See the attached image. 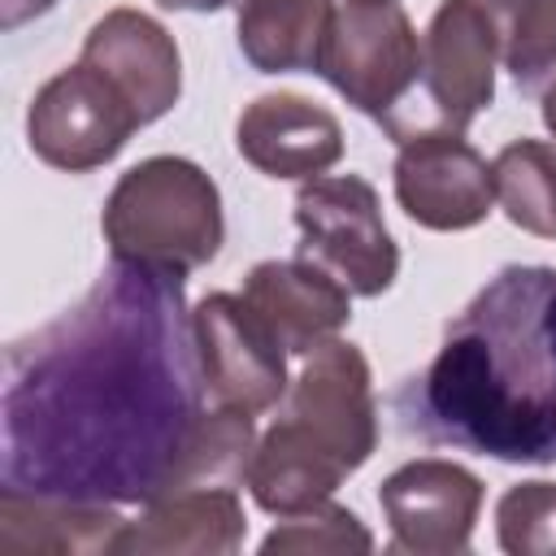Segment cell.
Segmentation results:
<instances>
[{
    "label": "cell",
    "instance_id": "cell-20",
    "mask_svg": "<svg viewBox=\"0 0 556 556\" xmlns=\"http://www.w3.org/2000/svg\"><path fill=\"white\" fill-rule=\"evenodd\" d=\"M482 9L517 91H543L556 78V0H482Z\"/></svg>",
    "mask_w": 556,
    "mask_h": 556
},
{
    "label": "cell",
    "instance_id": "cell-24",
    "mask_svg": "<svg viewBox=\"0 0 556 556\" xmlns=\"http://www.w3.org/2000/svg\"><path fill=\"white\" fill-rule=\"evenodd\" d=\"M165 9H182V13H217L226 4H239V0H156Z\"/></svg>",
    "mask_w": 556,
    "mask_h": 556
},
{
    "label": "cell",
    "instance_id": "cell-13",
    "mask_svg": "<svg viewBox=\"0 0 556 556\" xmlns=\"http://www.w3.org/2000/svg\"><path fill=\"white\" fill-rule=\"evenodd\" d=\"M235 148L269 178L308 182L343 156V126L326 104L300 91H269L243 104L235 122Z\"/></svg>",
    "mask_w": 556,
    "mask_h": 556
},
{
    "label": "cell",
    "instance_id": "cell-5",
    "mask_svg": "<svg viewBox=\"0 0 556 556\" xmlns=\"http://www.w3.org/2000/svg\"><path fill=\"white\" fill-rule=\"evenodd\" d=\"M417 65H421V39L400 0L334 4L317 74L356 113L374 117L378 126L391 122L417 87Z\"/></svg>",
    "mask_w": 556,
    "mask_h": 556
},
{
    "label": "cell",
    "instance_id": "cell-3",
    "mask_svg": "<svg viewBox=\"0 0 556 556\" xmlns=\"http://www.w3.org/2000/svg\"><path fill=\"white\" fill-rule=\"evenodd\" d=\"M100 230L113 261L152 265L187 278L222 248V191L187 156H148L113 182Z\"/></svg>",
    "mask_w": 556,
    "mask_h": 556
},
{
    "label": "cell",
    "instance_id": "cell-18",
    "mask_svg": "<svg viewBox=\"0 0 556 556\" xmlns=\"http://www.w3.org/2000/svg\"><path fill=\"white\" fill-rule=\"evenodd\" d=\"M334 0H239L235 39L261 74H317Z\"/></svg>",
    "mask_w": 556,
    "mask_h": 556
},
{
    "label": "cell",
    "instance_id": "cell-17",
    "mask_svg": "<svg viewBox=\"0 0 556 556\" xmlns=\"http://www.w3.org/2000/svg\"><path fill=\"white\" fill-rule=\"evenodd\" d=\"M126 517L113 504H74V500H43L0 486V552L4 556H87L113 552Z\"/></svg>",
    "mask_w": 556,
    "mask_h": 556
},
{
    "label": "cell",
    "instance_id": "cell-19",
    "mask_svg": "<svg viewBox=\"0 0 556 556\" xmlns=\"http://www.w3.org/2000/svg\"><path fill=\"white\" fill-rule=\"evenodd\" d=\"M491 174L504 217L534 239H556V143L513 139L495 152Z\"/></svg>",
    "mask_w": 556,
    "mask_h": 556
},
{
    "label": "cell",
    "instance_id": "cell-9",
    "mask_svg": "<svg viewBox=\"0 0 556 556\" xmlns=\"http://www.w3.org/2000/svg\"><path fill=\"white\" fill-rule=\"evenodd\" d=\"M287 417L356 473L378 447V404L365 352L348 339H326L304 352V365L287 387Z\"/></svg>",
    "mask_w": 556,
    "mask_h": 556
},
{
    "label": "cell",
    "instance_id": "cell-2",
    "mask_svg": "<svg viewBox=\"0 0 556 556\" xmlns=\"http://www.w3.org/2000/svg\"><path fill=\"white\" fill-rule=\"evenodd\" d=\"M395 408L430 443L556 465V269L504 265L486 278Z\"/></svg>",
    "mask_w": 556,
    "mask_h": 556
},
{
    "label": "cell",
    "instance_id": "cell-11",
    "mask_svg": "<svg viewBox=\"0 0 556 556\" xmlns=\"http://www.w3.org/2000/svg\"><path fill=\"white\" fill-rule=\"evenodd\" d=\"M378 504L395 552L452 556L469 547L473 521L482 513V478L456 460L417 456L382 478Z\"/></svg>",
    "mask_w": 556,
    "mask_h": 556
},
{
    "label": "cell",
    "instance_id": "cell-8",
    "mask_svg": "<svg viewBox=\"0 0 556 556\" xmlns=\"http://www.w3.org/2000/svg\"><path fill=\"white\" fill-rule=\"evenodd\" d=\"M195 352L208 395L222 408L265 413L287 395V348L261 321V313L230 291H213L191 308Z\"/></svg>",
    "mask_w": 556,
    "mask_h": 556
},
{
    "label": "cell",
    "instance_id": "cell-12",
    "mask_svg": "<svg viewBox=\"0 0 556 556\" xmlns=\"http://www.w3.org/2000/svg\"><path fill=\"white\" fill-rule=\"evenodd\" d=\"M78 61L96 65L143 117V126L161 122L182 96V56L174 35L139 13V9H109L83 39Z\"/></svg>",
    "mask_w": 556,
    "mask_h": 556
},
{
    "label": "cell",
    "instance_id": "cell-23",
    "mask_svg": "<svg viewBox=\"0 0 556 556\" xmlns=\"http://www.w3.org/2000/svg\"><path fill=\"white\" fill-rule=\"evenodd\" d=\"M48 9H56V0H0V26L4 30H17V26L43 17Z\"/></svg>",
    "mask_w": 556,
    "mask_h": 556
},
{
    "label": "cell",
    "instance_id": "cell-7",
    "mask_svg": "<svg viewBox=\"0 0 556 556\" xmlns=\"http://www.w3.org/2000/svg\"><path fill=\"white\" fill-rule=\"evenodd\" d=\"M143 126L135 104L87 61L52 74L26 109L30 152L65 174H87L109 165L126 139Z\"/></svg>",
    "mask_w": 556,
    "mask_h": 556
},
{
    "label": "cell",
    "instance_id": "cell-15",
    "mask_svg": "<svg viewBox=\"0 0 556 556\" xmlns=\"http://www.w3.org/2000/svg\"><path fill=\"white\" fill-rule=\"evenodd\" d=\"M248 534L235 486H178L126 521L113 552L126 556H230Z\"/></svg>",
    "mask_w": 556,
    "mask_h": 556
},
{
    "label": "cell",
    "instance_id": "cell-10",
    "mask_svg": "<svg viewBox=\"0 0 556 556\" xmlns=\"http://www.w3.org/2000/svg\"><path fill=\"white\" fill-rule=\"evenodd\" d=\"M395 200L426 230H469L495 204L491 161L460 130H426L395 152Z\"/></svg>",
    "mask_w": 556,
    "mask_h": 556
},
{
    "label": "cell",
    "instance_id": "cell-1",
    "mask_svg": "<svg viewBox=\"0 0 556 556\" xmlns=\"http://www.w3.org/2000/svg\"><path fill=\"white\" fill-rule=\"evenodd\" d=\"M182 274L113 261L4 352L0 486L74 504H152L204 421Z\"/></svg>",
    "mask_w": 556,
    "mask_h": 556
},
{
    "label": "cell",
    "instance_id": "cell-16",
    "mask_svg": "<svg viewBox=\"0 0 556 556\" xmlns=\"http://www.w3.org/2000/svg\"><path fill=\"white\" fill-rule=\"evenodd\" d=\"M348 473L352 469L326 443H317L300 421H291L282 413L256 439L248 473H243V486L252 491L256 508H265L274 517H291V513L326 504L343 486Z\"/></svg>",
    "mask_w": 556,
    "mask_h": 556
},
{
    "label": "cell",
    "instance_id": "cell-14",
    "mask_svg": "<svg viewBox=\"0 0 556 556\" xmlns=\"http://www.w3.org/2000/svg\"><path fill=\"white\" fill-rule=\"evenodd\" d=\"M352 291L308 256L261 261L243 278V300L261 313L287 356H304L317 343L334 339L352 317Z\"/></svg>",
    "mask_w": 556,
    "mask_h": 556
},
{
    "label": "cell",
    "instance_id": "cell-4",
    "mask_svg": "<svg viewBox=\"0 0 556 556\" xmlns=\"http://www.w3.org/2000/svg\"><path fill=\"white\" fill-rule=\"evenodd\" d=\"M495 65L500 48L482 0H439L421 35L417 87L382 130L395 143L426 130H465L495 100Z\"/></svg>",
    "mask_w": 556,
    "mask_h": 556
},
{
    "label": "cell",
    "instance_id": "cell-22",
    "mask_svg": "<svg viewBox=\"0 0 556 556\" xmlns=\"http://www.w3.org/2000/svg\"><path fill=\"white\" fill-rule=\"evenodd\" d=\"M500 547L513 556L556 552V482H517L495 504Z\"/></svg>",
    "mask_w": 556,
    "mask_h": 556
},
{
    "label": "cell",
    "instance_id": "cell-25",
    "mask_svg": "<svg viewBox=\"0 0 556 556\" xmlns=\"http://www.w3.org/2000/svg\"><path fill=\"white\" fill-rule=\"evenodd\" d=\"M543 126H547L552 139H556V78L543 87Z\"/></svg>",
    "mask_w": 556,
    "mask_h": 556
},
{
    "label": "cell",
    "instance_id": "cell-6",
    "mask_svg": "<svg viewBox=\"0 0 556 556\" xmlns=\"http://www.w3.org/2000/svg\"><path fill=\"white\" fill-rule=\"evenodd\" d=\"M300 256L330 269L352 295H382L400 274V248L382 222L378 191L361 174L308 178L295 191Z\"/></svg>",
    "mask_w": 556,
    "mask_h": 556
},
{
    "label": "cell",
    "instance_id": "cell-21",
    "mask_svg": "<svg viewBox=\"0 0 556 556\" xmlns=\"http://www.w3.org/2000/svg\"><path fill=\"white\" fill-rule=\"evenodd\" d=\"M261 552L265 556H282V552H374V534L365 530V521L343 508V504H317V508H304V513H291V517H278V526L261 539Z\"/></svg>",
    "mask_w": 556,
    "mask_h": 556
}]
</instances>
